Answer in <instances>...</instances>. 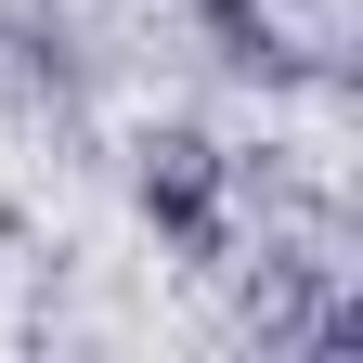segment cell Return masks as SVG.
Returning <instances> with one entry per match:
<instances>
[{
  "mask_svg": "<svg viewBox=\"0 0 363 363\" xmlns=\"http://www.w3.org/2000/svg\"><path fill=\"white\" fill-rule=\"evenodd\" d=\"M130 195H143V220L182 259H220V247H234V182H220V143H208L195 117H156L143 143H130Z\"/></svg>",
  "mask_w": 363,
  "mask_h": 363,
  "instance_id": "6da1fadb",
  "label": "cell"
},
{
  "mask_svg": "<svg viewBox=\"0 0 363 363\" xmlns=\"http://www.w3.org/2000/svg\"><path fill=\"white\" fill-rule=\"evenodd\" d=\"M195 39H208L220 78H259V91H311V78H337V65H311V39L272 13V0H195Z\"/></svg>",
  "mask_w": 363,
  "mask_h": 363,
  "instance_id": "7a4b0ae2",
  "label": "cell"
}]
</instances>
